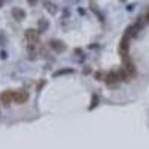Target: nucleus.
<instances>
[{
    "label": "nucleus",
    "instance_id": "1",
    "mask_svg": "<svg viewBox=\"0 0 149 149\" xmlns=\"http://www.w3.org/2000/svg\"><path fill=\"white\" fill-rule=\"evenodd\" d=\"M119 54L124 60L128 58V33L125 34L121 39V43H119Z\"/></svg>",
    "mask_w": 149,
    "mask_h": 149
},
{
    "label": "nucleus",
    "instance_id": "2",
    "mask_svg": "<svg viewBox=\"0 0 149 149\" xmlns=\"http://www.w3.org/2000/svg\"><path fill=\"white\" fill-rule=\"evenodd\" d=\"M26 40H27L30 45H36V43H39V33H37V30L29 29V30L26 31Z\"/></svg>",
    "mask_w": 149,
    "mask_h": 149
},
{
    "label": "nucleus",
    "instance_id": "3",
    "mask_svg": "<svg viewBox=\"0 0 149 149\" xmlns=\"http://www.w3.org/2000/svg\"><path fill=\"white\" fill-rule=\"evenodd\" d=\"M29 100V93L26 91H14V103L22 104Z\"/></svg>",
    "mask_w": 149,
    "mask_h": 149
},
{
    "label": "nucleus",
    "instance_id": "4",
    "mask_svg": "<svg viewBox=\"0 0 149 149\" xmlns=\"http://www.w3.org/2000/svg\"><path fill=\"white\" fill-rule=\"evenodd\" d=\"M0 100L3 102V104H10L12 102H14V91H5L0 94Z\"/></svg>",
    "mask_w": 149,
    "mask_h": 149
},
{
    "label": "nucleus",
    "instance_id": "5",
    "mask_svg": "<svg viewBox=\"0 0 149 149\" xmlns=\"http://www.w3.org/2000/svg\"><path fill=\"white\" fill-rule=\"evenodd\" d=\"M49 46H51L55 52H61V51H64V48H66L64 43L60 42V40H51L49 42Z\"/></svg>",
    "mask_w": 149,
    "mask_h": 149
},
{
    "label": "nucleus",
    "instance_id": "6",
    "mask_svg": "<svg viewBox=\"0 0 149 149\" xmlns=\"http://www.w3.org/2000/svg\"><path fill=\"white\" fill-rule=\"evenodd\" d=\"M12 15H14L15 19L21 21V19L26 18V12H24L22 9H19V8H14V9H12Z\"/></svg>",
    "mask_w": 149,
    "mask_h": 149
},
{
    "label": "nucleus",
    "instance_id": "7",
    "mask_svg": "<svg viewBox=\"0 0 149 149\" xmlns=\"http://www.w3.org/2000/svg\"><path fill=\"white\" fill-rule=\"evenodd\" d=\"M48 29V21L46 19H39V31H45Z\"/></svg>",
    "mask_w": 149,
    "mask_h": 149
},
{
    "label": "nucleus",
    "instance_id": "8",
    "mask_svg": "<svg viewBox=\"0 0 149 149\" xmlns=\"http://www.w3.org/2000/svg\"><path fill=\"white\" fill-rule=\"evenodd\" d=\"M45 6H46V9L51 12V14H55L57 12V9H55V6L52 5V3H49V2H45Z\"/></svg>",
    "mask_w": 149,
    "mask_h": 149
},
{
    "label": "nucleus",
    "instance_id": "9",
    "mask_svg": "<svg viewBox=\"0 0 149 149\" xmlns=\"http://www.w3.org/2000/svg\"><path fill=\"white\" fill-rule=\"evenodd\" d=\"M70 72H72V70H69V69H67V70H60V72L55 73V76H60V74H64V73H70Z\"/></svg>",
    "mask_w": 149,
    "mask_h": 149
},
{
    "label": "nucleus",
    "instance_id": "10",
    "mask_svg": "<svg viewBox=\"0 0 149 149\" xmlns=\"http://www.w3.org/2000/svg\"><path fill=\"white\" fill-rule=\"evenodd\" d=\"M146 21L149 22V9H148V12H146Z\"/></svg>",
    "mask_w": 149,
    "mask_h": 149
},
{
    "label": "nucleus",
    "instance_id": "11",
    "mask_svg": "<svg viewBox=\"0 0 149 149\" xmlns=\"http://www.w3.org/2000/svg\"><path fill=\"white\" fill-rule=\"evenodd\" d=\"M2 3H3V0H0V6H2Z\"/></svg>",
    "mask_w": 149,
    "mask_h": 149
},
{
    "label": "nucleus",
    "instance_id": "12",
    "mask_svg": "<svg viewBox=\"0 0 149 149\" xmlns=\"http://www.w3.org/2000/svg\"><path fill=\"white\" fill-rule=\"evenodd\" d=\"M121 2H125V0H121Z\"/></svg>",
    "mask_w": 149,
    "mask_h": 149
}]
</instances>
